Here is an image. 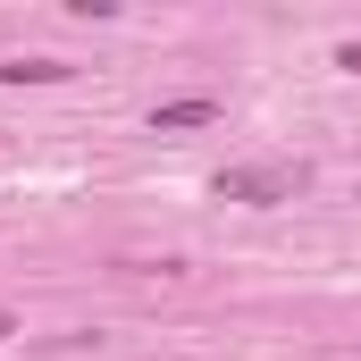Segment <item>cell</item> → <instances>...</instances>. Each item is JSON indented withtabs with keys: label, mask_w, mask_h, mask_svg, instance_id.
Segmentation results:
<instances>
[{
	"label": "cell",
	"mask_w": 361,
	"mask_h": 361,
	"mask_svg": "<svg viewBox=\"0 0 361 361\" xmlns=\"http://www.w3.org/2000/svg\"><path fill=\"white\" fill-rule=\"evenodd\" d=\"M8 336H17V319H8V311H0V345H8Z\"/></svg>",
	"instance_id": "5"
},
{
	"label": "cell",
	"mask_w": 361,
	"mask_h": 361,
	"mask_svg": "<svg viewBox=\"0 0 361 361\" xmlns=\"http://www.w3.org/2000/svg\"><path fill=\"white\" fill-rule=\"evenodd\" d=\"M68 76V59H8L0 68V85H59Z\"/></svg>",
	"instance_id": "3"
},
{
	"label": "cell",
	"mask_w": 361,
	"mask_h": 361,
	"mask_svg": "<svg viewBox=\"0 0 361 361\" xmlns=\"http://www.w3.org/2000/svg\"><path fill=\"white\" fill-rule=\"evenodd\" d=\"M210 193H219V202H294V193H302V169H294V160H261V169H219V177H210Z\"/></svg>",
	"instance_id": "1"
},
{
	"label": "cell",
	"mask_w": 361,
	"mask_h": 361,
	"mask_svg": "<svg viewBox=\"0 0 361 361\" xmlns=\"http://www.w3.org/2000/svg\"><path fill=\"white\" fill-rule=\"evenodd\" d=\"M336 68H345V76H361V42H336Z\"/></svg>",
	"instance_id": "4"
},
{
	"label": "cell",
	"mask_w": 361,
	"mask_h": 361,
	"mask_svg": "<svg viewBox=\"0 0 361 361\" xmlns=\"http://www.w3.org/2000/svg\"><path fill=\"white\" fill-rule=\"evenodd\" d=\"M219 118V101L210 92H185V101H160L152 109V135H193V126H210Z\"/></svg>",
	"instance_id": "2"
}]
</instances>
